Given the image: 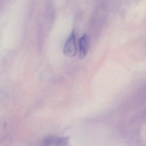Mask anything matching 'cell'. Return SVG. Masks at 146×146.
Instances as JSON below:
<instances>
[{"mask_svg": "<svg viewBox=\"0 0 146 146\" xmlns=\"http://www.w3.org/2000/svg\"><path fill=\"white\" fill-rule=\"evenodd\" d=\"M68 139L66 137L59 138L55 136L47 137L44 140L43 143L46 146H64L68 143Z\"/></svg>", "mask_w": 146, "mask_h": 146, "instance_id": "cell-3", "label": "cell"}, {"mask_svg": "<svg viewBox=\"0 0 146 146\" xmlns=\"http://www.w3.org/2000/svg\"><path fill=\"white\" fill-rule=\"evenodd\" d=\"M63 53L66 56L70 57H73L76 55V38L74 31L71 33L65 43L63 49Z\"/></svg>", "mask_w": 146, "mask_h": 146, "instance_id": "cell-1", "label": "cell"}, {"mask_svg": "<svg viewBox=\"0 0 146 146\" xmlns=\"http://www.w3.org/2000/svg\"><path fill=\"white\" fill-rule=\"evenodd\" d=\"M89 48V39L87 33L83 34L79 40L80 57L83 59L86 56Z\"/></svg>", "mask_w": 146, "mask_h": 146, "instance_id": "cell-2", "label": "cell"}]
</instances>
